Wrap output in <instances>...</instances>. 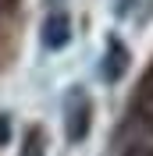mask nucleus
I'll return each mask as SVG.
<instances>
[{
	"label": "nucleus",
	"instance_id": "6",
	"mask_svg": "<svg viewBox=\"0 0 153 156\" xmlns=\"http://www.w3.org/2000/svg\"><path fill=\"white\" fill-rule=\"evenodd\" d=\"M11 142V117L0 114V146H7Z\"/></svg>",
	"mask_w": 153,
	"mask_h": 156
},
{
	"label": "nucleus",
	"instance_id": "4",
	"mask_svg": "<svg viewBox=\"0 0 153 156\" xmlns=\"http://www.w3.org/2000/svg\"><path fill=\"white\" fill-rule=\"evenodd\" d=\"M135 114L143 117V124L153 128V64L143 71L139 89H135Z\"/></svg>",
	"mask_w": 153,
	"mask_h": 156
},
{
	"label": "nucleus",
	"instance_id": "7",
	"mask_svg": "<svg viewBox=\"0 0 153 156\" xmlns=\"http://www.w3.org/2000/svg\"><path fill=\"white\" fill-rule=\"evenodd\" d=\"M125 156H153V149H150V146H143V142H135V146L125 149Z\"/></svg>",
	"mask_w": 153,
	"mask_h": 156
},
{
	"label": "nucleus",
	"instance_id": "5",
	"mask_svg": "<svg viewBox=\"0 0 153 156\" xmlns=\"http://www.w3.org/2000/svg\"><path fill=\"white\" fill-rule=\"evenodd\" d=\"M18 156H47V131L32 124L29 131H25V138H21Z\"/></svg>",
	"mask_w": 153,
	"mask_h": 156
},
{
	"label": "nucleus",
	"instance_id": "1",
	"mask_svg": "<svg viewBox=\"0 0 153 156\" xmlns=\"http://www.w3.org/2000/svg\"><path fill=\"white\" fill-rule=\"evenodd\" d=\"M89 128H93V103L82 89H75L64 103V135L68 142H82L89 135Z\"/></svg>",
	"mask_w": 153,
	"mask_h": 156
},
{
	"label": "nucleus",
	"instance_id": "2",
	"mask_svg": "<svg viewBox=\"0 0 153 156\" xmlns=\"http://www.w3.org/2000/svg\"><path fill=\"white\" fill-rule=\"evenodd\" d=\"M128 50H125L121 39H110L107 43V53H103V64H100V78L103 82H118V78L128 71Z\"/></svg>",
	"mask_w": 153,
	"mask_h": 156
},
{
	"label": "nucleus",
	"instance_id": "3",
	"mask_svg": "<svg viewBox=\"0 0 153 156\" xmlns=\"http://www.w3.org/2000/svg\"><path fill=\"white\" fill-rule=\"evenodd\" d=\"M68 39H71L68 14H61V11L47 14V21H43V46L47 50H61V46H68Z\"/></svg>",
	"mask_w": 153,
	"mask_h": 156
}]
</instances>
